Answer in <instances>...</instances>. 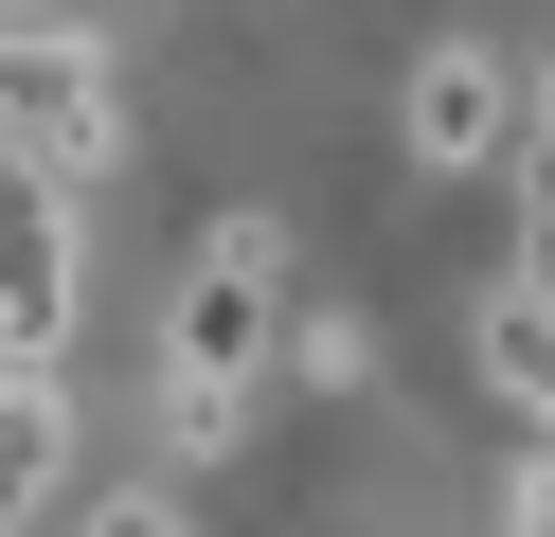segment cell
I'll list each match as a JSON object with an SVG mask.
<instances>
[{"label": "cell", "instance_id": "ba28073f", "mask_svg": "<svg viewBox=\"0 0 555 537\" xmlns=\"http://www.w3.org/2000/svg\"><path fill=\"white\" fill-rule=\"evenodd\" d=\"M287 376L359 394V376H376V322H359V305H305V322H287Z\"/></svg>", "mask_w": 555, "mask_h": 537}, {"label": "cell", "instance_id": "277c9868", "mask_svg": "<svg viewBox=\"0 0 555 537\" xmlns=\"http://www.w3.org/2000/svg\"><path fill=\"white\" fill-rule=\"evenodd\" d=\"M54 341H73V197L37 162H0V358L37 376Z\"/></svg>", "mask_w": 555, "mask_h": 537}, {"label": "cell", "instance_id": "6da1fadb", "mask_svg": "<svg viewBox=\"0 0 555 537\" xmlns=\"http://www.w3.org/2000/svg\"><path fill=\"white\" fill-rule=\"evenodd\" d=\"M287 233L269 215H216V233L180 251V305H162V376H197V394H251L269 358H287Z\"/></svg>", "mask_w": 555, "mask_h": 537}, {"label": "cell", "instance_id": "30bf717a", "mask_svg": "<svg viewBox=\"0 0 555 537\" xmlns=\"http://www.w3.org/2000/svg\"><path fill=\"white\" fill-rule=\"evenodd\" d=\"M90 537H197V501H162V484H126V501H90Z\"/></svg>", "mask_w": 555, "mask_h": 537}, {"label": "cell", "instance_id": "5b68a950", "mask_svg": "<svg viewBox=\"0 0 555 537\" xmlns=\"http://www.w3.org/2000/svg\"><path fill=\"white\" fill-rule=\"evenodd\" d=\"M466 358H483V394H502V412H519V430L555 448V286H483Z\"/></svg>", "mask_w": 555, "mask_h": 537}, {"label": "cell", "instance_id": "7a4b0ae2", "mask_svg": "<svg viewBox=\"0 0 555 537\" xmlns=\"http://www.w3.org/2000/svg\"><path fill=\"white\" fill-rule=\"evenodd\" d=\"M0 162H37L54 197H90L126 162V90L73 18H0Z\"/></svg>", "mask_w": 555, "mask_h": 537}, {"label": "cell", "instance_id": "9c48e42d", "mask_svg": "<svg viewBox=\"0 0 555 537\" xmlns=\"http://www.w3.org/2000/svg\"><path fill=\"white\" fill-rule=\"evenodd\" d=\"M162 448H180V465H216V448H233V394H197V376H162Z\"/></svg>", "mask_w": 555, "mask_h": 537}, {"label": "cell", "instance_id": "8992f818", "mask_svg": "<svg viewBox=\"0 0 555 537\" xmlns=\"http://www.w3.org/2000/svg\"><path fill=\"white\" fill-rule=\"evenodd\" d=\"M54 465H73V394L0 358V537H18V520L54 501Z\"/></svg>", "mask_w": 555, "mask_h": 537}, {"label": "cell", "instance_id": "52a82bcc", "mask_svg": "<svg viewBox=\"0 0 555 537\" xmlns=\"http://www.w3.org/2000/svg\"><path fill=\"white\" fill-rule=\"evenodd\" d=\"M519 251H502V286H555V72H538V126H519Z\"/></svg>", "mask_w": 555, "mask_h": 537}, {"label": "cell", "instance_id": "3957f363", "mask_svg": "<svg viewBox=\"0 0 555 537\" xmlns=\"http://www.w3.org/2000/svg\"><path fill=\"white\" fill-rule=\"evenodd\" d=\"M519 126H538V72H519L502 36H430V54H412V90H395V143H412L430 179L519 162Z\"/></svg>", "mask_w": 555, "mask_h": 537}]
</instances>
